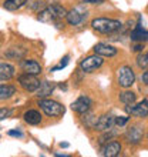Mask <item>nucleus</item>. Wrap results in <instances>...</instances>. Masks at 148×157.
<instances>
[{
  "label": "nucleus",
  "instance_id": "obj_19",
  "mask_svg": "<svg viewBox=\"0 0 148 157\" xmlns=\"http://www.w3.org/2000/svg\"><path fill=\"white\" fill-rule=\"evenodd\" d=\"M16 94V87L10 84H0V100L10 99L12 96Z\"/></svg>",
  "mask_w": 148,
  "mask_h": 157
},
{
  "label": "nucleus",
  "instance_id": "obj_15",
  "mask_svg": "<svg viewBox=\"0 0 148 157\" xmlns=\"http://www.w3.org/2000/svg\"><path fill=\"white\" fill-rule=\"evenodd\" d=\"M20 66H21V69H23V71H24V73H29V75L37 76L41 73V66L36 60H23Z\"/></svg>",
  "mask_w": 148,
  "mask_h": 157
},
{
  "label": "nucleus",
  "instance_id": "obj_29",
  "mask_svg": "<svg viewBox=\"0 0 148 157\" xmlns=\"http://www.w3.org/2000/svg\"><path fill=\"white\" fill-rule=\"evenodd\" d=\"M7 134L9 136H13V137H23V133H21L20 130H10Z\"/></svg>",
  "mask_w": 148,
  "mask_h": 157
},
{
  "label": "nucleus",
  "instance_id": "obj_14",
  "mask_svg": "<svg viewBox=\"0 0 148 157\" xmlns=\"http://www.w3.org/2000/svg\"><path fill=\"white\" fill-rule=\"evenodd\" d=\"M120 151H121V144L118 141H110V143L107 141L101 150V154L105 157H115L120 154Z\"/></svg>",
  "mask_w": 148,
  "mask_h": 157
},
{
  "label": "nucleus",
  "instance_id": "obj_16",
  "mask_svg": "<svg viewBox=\"0 0 148 157\" xmlns=\"http://www.w3.org/2000/svg\"><path fill=\"white\" fill-rule=\"evenodd\" d=\"M54 84L50 82H41L39 89L36 90V96L39 99H46V97H49L51 93L54 91Z\"/></svg>",
  "mask_w": 148,
  "mask_h": 157
},
{
  "label": "nucleus",
  "instance_id": "obj_1",
  "mask_svg": "<svg viewBox=\"0 0 148 157\" xmlns=\"http://www.w3.org/2000/svg\"><path fill=\"white\" fill-rule=\"evenodd\" d=\"M91 27L103 34H113L118 32L123 27V23L115 19H107V17H97L91 21Z\"/></svg>",
  "mask_w": 148,
  "mask_h": 157
},
{
  "label": "nucleus",
  "instance_id": "obj_4",
  "mask_svg": "<svg viewBox=\"0 0 148 157\" xmlns=\"http://www.w3.org/2000/svg\"><path fill=\"white\" fill-rule=\"evenodd\" d=\"M103 57L98 56V54H93V56H88V57L83 59L81 62H80V69H81L84 73H93L97 69L103 66Z\"/></svg>",
  "mask_w": 148,
  "mask_h": 157
},
{
  "label": "nucleus",
  "instance_id": "obj_30",
  "mask_svg": "<svg viewBox=\"0 0 148 157\" xmlns=\"http://www.w3.org/2000/svg\"><path fill=\"white\" fill-rule=\"evenodd\" d=\"M142 49H144V44H142V43H135V44L132 46V50H134V52H138V53L142 52Z\"/></svg>",
  "mask_w": 148,
  "mask_h": 157
},
{
  "label": "nucleus",
  "instance_id": "obj_5",
  "mask_svg": "<svg viewBox=\"0 0 148 157\" xmlns=\"http://www.w3.org/2000/svg\"><path fill=\"white\" fill-rule=\"evenodd\" d=\"M135 82V73L130 66H123L118 70V84L124 89L131 87Z\"/></svg>",
  "mask_w": 148,
  "mask_h": 157
},
{
  "label": "nucleus",
  "instance_id": "obj_8",
  "mask_svg": "<svg viewBox=\"0 0 148 157\" xmlns=\"http://www.w3.org/2000/svg\"><path fill=\"white\" fill-rule=\"evenodd\" d=\"M142 136H144L142 128H141L138 124L131 126V127L127 130V133H125V139H127V141L128 143H132V144H138V143L142 140Z\"/></svg>",
  "mask_w": 148,
  "mask_h": 157
},
{
  "label": "nucleus",
  "instance_id": "obj_20",
  "mask_svg": "<svg viewBox=\"0 0 148 157\" xmlns=\"http://www.w3.org/2000/svg\"><path fill=\"white\" fill-rule=\"evenodd\" d=\"M26 3H27V0H6V2L3 3V7L6 9V10L14 12V10L21 9Z\"/></svg>",
  "mask_w": 148,
  "mask_h": 157
},
{
  "label": "nucleus",
  "instance_id": "obj_10",
  "mask_svg": "<svg viewBox=\"0 0 148 157\" xmlns=\"http://www.w3.org/2000/svg\"><path fill=\"white\" fill-rule=\"evenodd\" d=\"M127 112L131 116H135V117H147L148 116V100H142V101H140L138 104L132 106V107H127Z\"/></svg>",
  "mask_w": 148,
  "mask_h": 157
},
{
  "label": "nucleus",
  "instance_id": "obj_6",
  "mask_svg": "<svg viewBox=\"0 0 148 157\" xmlns=\"http://www.w3.org/2000/svg\"><path fill=\"white\" fill-rule=\"evenodd\" d=\"M19 83H20V86L24 89L26 91H30V93H33L39 89L40 86V80L36 77L34 75H29V73H24V75H21L19 77Z\"/></svg>",
  "mask_w": 148,
  "mask_h": 157
},
{
  "label": "nucleus",
  "instance_id": "obj_32",
  "mask_svg": "<svg viewBox=\"0 0 148 157\" xmlns=\"http://www.w3.org/2000/svg\"><path fill=\"white\" fill-rule=\"evenodd\" d=\"M84 3H91V4H100V3H103L104 0H83Z\"/></svg>",
  "mask_w": 148,
  "mask_h": 157
},
{
  "label": "nucleus",
  "instance_id": "obj_26",
  "mask_svg": "<svg viewBox=\"0 0 148 157\" xmlns=\"http://www.w3.org/2000/svg\"><path fill=\"white\" fill-rule=\"evenodd\" d=\"M128 120H130V117H127V116L114 117V124L115 126H118V127H123V126H125V124L128 123Z\"/></svg>",
  "mask_w": 148,
  "mask_h": 157
},
{
  "label": "nucleus",
  "instance_id": "obj_18",
  "mask_svg": "<svg viewBox=\"0 0 148 157\" xmlns=\"http://www.w3.org/2000/svg\"><path fill=\"white\" fill-rule=\"evenodd\" d=\"M24 121L27 124H31V126H36L41 121V114L37 110H27L24 113Z\"/></svg>",
  "mask_w": 148,
  "mask_h": 157
},
{
  "label": "nucleus",
  "instance_id": "obj_7",
  "mask_svg": "<svg viewBox=\"0 0 148 157\" xmlns=\"http://www.w3.org/2000/svg\"><path fill=\"white\" fill-rule=\"evenodd\" d=\"M91 104H93V101H91L90 97H87V96H80L76 101L71 103V109H73L76 113H78V114H84V113L90 112Z\"/></svg>",
  "mask_w": 148,
  "mask_h": 157
},
{
  "label": "nucleus",
  "instance_id": "obj_13",
  "mask_svg": "<svg viewBox=\"0 0 148 157\" xmlns=\"http://www.w3.org/2000/svg\"><path fill=\"white\" fill-rule=\"evenodd\" d=\"M130 39L135 43H144L148 40V32L141 27V21H138V25L135 26V29L130 33Z\"/></svg>",
  "mask_w": 148,
  "mask_h": 157
},
{
  "label": "nucleus",
  "instance_id": "obj_21",
  "mask_svg": "<svg viewBox=\"0 0 148 157\" xmlns=\"http://www.w3.org/2000/svg\"><path fill=\"white\" fill-rule=\"evenodd\" d=\"M120 100H121L125 106H131V104L135 103L137 94L132 93V91H123V93L120 94Z\"/></svg>",
  "mask_w": 148,
  "mask_h": 157
},
{
  "label": "nucleus",
  "instance_id": "obj_24",
  "mask_svg": "<svg viewBox=\"0 0 148 157\" xmlns=\"http://www.w3.org/2000/svg\"><path fill=\"white\" fill-rule=\"evenodd\" d=\"M81 116H83V121H84V124H86L87 127L94 128L95 121H97V117H95L94 114H88V112H87V113H84V114H81Z\"/></svg>",
  "mask_w": 148,
  "mask_h": 157
},
{
  "label": "nucleus",
  "instance_id": "obj_12",
  "mask_svg": "<svg viewBox=\"0 0 148 157\" xmlns=\"http://www.w3.org/2000/svg\"><path fill=\"white\" fill-rule=\"evenodd\" d=\"M84 17H87V12L81 13L80 9H73L70 12H67V14H66L67 23L71 26H78L83 20H84Z\"/></svg>",
  "mask_w": 148,
  "mask_h": 157
},
{
  "label": "nucleus",
  "instance_id": "obj_28",
  "mask_svg": "<svg viewBox=\"0 0 148 157\" xmlns=\"http://www.w3.org/2000/svg\"><path fill=\"white\" fill-rule=\"evenodd\" d=\"M10 114H12V109H0V121L7 119Z\"/></svg>",
  "mask_w": 148,
  "mask_h": 157
},
{
  "label": "nucleus",
  "instance_id": "obj_17",
  "mask_svg": "<svg viewBox=\"0 0 148 157\" xmlns=\"http://www.w3.org/2000/svg\"><path fill=\"white\" fill-rule=\"evenodd\" d=\"M14 77V67L9 63H0V83L9 82Z\"/></svg>",
  "mask_w": 148,
  "mask_h": 157
},
{
  "label": "nucleus",
  "instance_id": "obj_11",
  "mask_svg": "<svg viewBox=\"0 0 148 157\" xmlns=\"http://www.w3.org/2000/svg\"><path fill=\"white\" fill-rule=\"evenodd\" d=\"M114 126V116L111 114H103L101 117L97 119L94 126V130H98V132H105L108 128H111Z\"/></svg>",
  "mask_w": 148,
  "mask_h": 157
},
{
  "label": "nucleus",
  "instance_id": "obj_27",
  "mask_svg": "<svg viewBox=\"0 0 148 157\" xmlns=\"http://www.w3.org/2000/svg\"><path fill=\"white\" fill-rule=\"evenodd\" d=\"M68 60H70V57H68V56H64V57L61 59V62L58 63L56 67H53V69H51V71H57V70H60V69H64V67L68 64Z\"/></svg>",
  "mask_w": 148,
  "mask_h": 157
},
{
  "label": "nucleus",
  "instance_id": "obj_22",
  "mask_svg": "<svg viewBox=\"0 0 148 157\" xmlns=\"http://www.w3.org/2000/svg\"><path fill=\"white\" fill-rule=\"evenodd\" d=\"M26 54L24 49H17V47H13V49H9V52L4 53V56L9 59H21Z\"/></svg>",
  "mask_w": 148,
  "mask_h": 157
},
{
  "label": "nucleus",
  "instance_id": "obj_9",
  "mask_svg": "<svg viewBox=\"0 0 148 157\" xmlns=\"http://www.w3.org/2000/svg\"><path fill=\"white\" fill-rule=\"evenodd\" d=\"M94 53L101 56V57H113L117 54V49L114 46L107 44V43H97L94 46Z\"/></svg>",
  "mask_w": 148,
  "mask_h": 157
},
{
  "label": "nucleus",
  "instance_id": "obj_3",
  "mask_svg": "<svg viewBox=\"0 0 148 157\" xmlns=\"http://www.w3.org/2000/svg\"><path fill=\"white\" fill-rule=\"evenodd\" d=\"M39 106L43 112L50 117H61L66 113V109L61 103L51 99H41L39 100Z\"/></svg>",
  "mask_w": 148,
  "mask_h": 157
},
{
  "label": "nucleus",
  "instance_id": "obj_31",
  "mask_svg": "<svg viewBox=\"0 0 148 157\" xmlns=\"http://www.w3.org/2000/svg\"><path fill=\"white\" fill-rule=\"evenodd\" d=\"M141 80H142V83H144V84H147V86H148V71H144V73H142Z\"/></svg>",
  "mask_w": 148,
  "mask_h": 157
},
{
  "label": "nucleus",
  "instance_id": "obj_2",
  "mask_svg": "<svg viewBox=\"0 0 148 157\" xmlns=\"http://www.w3.org/2000/svg\"><path fill=\"white\" fill-rule=\"evenodd\" d=\"M67 10L60 4H51V6H47L43 10L39 12L37 14V19L41 21V23H51V21L60 20L63 17H66Z\"/></svg>",
  "mask_w": 148,
  "mask_h": 157
},
{
  "label": "nucleus",
  "instance_id": "obj_23",
  "mask_svg": "<svg viewBox=\"0 0 148 157\" xmlns=\"http://www.w3.org/2000/svg\"><path fill=\"white\" fill-rule=\"evenodd\" d=\"M135 62H137V66L140 67L141 70H147L148 69V52L138 54Z\"/></svg>",
  "mask_w": 148,
  "mask_h": 157
},
{
  "label": "nucleus",
  "instance_id": "obj_33",
  "mask_svg": "<svg viewBox=\"0 0 148 157\" xmlns=\"http://www.w3.org/2000/svg\"><path fill=\"white\" fill-rule=\"evenodd\" d=\"M60 146H61V147H68V144H67V143H61Z\"/></svg>",
  "mask_w": 148,
  "mask_h": 157
},
{
  "label": "nucleus",
  "instance_id": "obj_25",
  "mask_svg": "<svg viewBox=\"0 0 148 157\" xmlns=\"http://www.w3.org/2000/svg\"><path fill=\"white\" fill-rule=\"evenodd\" d=\"M117 136V133L114 132V130H111V128H108V130H105V133H104L103 136L100 137V144H105L108 140H111L113 137Z\"/></svg>",
  "mask_w": 148,
  "mask_h": 157
}]
</instances>
